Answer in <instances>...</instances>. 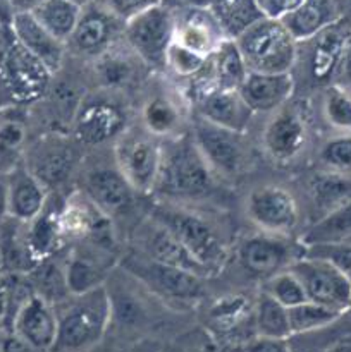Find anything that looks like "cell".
Here are the masks:
<instances>
[{"instance_id": "1", "label": "cell", "mask_w": 351, "mask_h": 352, "mask_svg": "<svg viewBox=\"0 0 351 352\" xmlns=\"http://www.w3.org/2000/svg\"><path fill=\"white\" fill-rule=\"evenodd\" d=\"M57 340L52 352H89L105 337L112 320V298L102 285L81 296H71L55 306Z\"/></svg>"}, {"instance_id": "2", "label": "cell", "mask_w": 351, "mask_h": 352, "mask_svg": "<svg viewBox=\"0 0 351 352\" xmlns=\"http://www.w3.org/2000/svg\"><path fill=\"white\" fill-rule=\"evenodd\" d=\"M217 175L206 164L191 134L164 144L160 177L155 192L171 199H203L213 192Z\"/></svg>"}, {"instance_id": "3", "label": "cell", "mask_w": 351, "mask_h": 352, "mask_svg": "<svg viewBox=\"0 0 351 352\" xmlns=\"http://www.w3.org/2000/svg\"><path fill=\"white\" fill-rule=\"evenodd\" d=\"M248 72L288 74L292 72L298 55V41L282 21L262 17L236 38Z\"/></svg>"}, {"instance_id": "4", "label": "cell", "mask_w": 351, "mask_h": 352, "mask_svg": "<svg viewBox=\"0 0 351 352\" xmlns=\"http://www.w3.org/2000/svg\"><path fill=\"white\" fill-rule=\"evenodd\" d=\"M52 81L54 74L7 30L0 45V95L7 96V103L17 107L38 102L47 95Z\"/></svg>"}, {"instance_id": "5", "label": "cell", "mask_w": 351, "mask_h": 352, "mask_svg": "<svg viewBox=\"0 0 351 352\" xmlns=\"http://www.w3.org/2000/svg\"><path fill=\"white\" fill-rule=\"evenodd\" d=\"M151 219L171 230L179 243L189 251V254L209 272V275L217 274L226 267L229 258L226 243L219 232L200 215L179 206H162L155 210Z\"/></svg>"}, {"instance_id": "6", "label": "cell", "mask_w": 351, "mask_h": 352, "mask_svg": "<svg viewBox=\"0 0 351 352\" xmlns=\"http://www.w3.org/2000/svg\"><path fill=\"white\" fill-rule=\"evenodd\" d=\"M162 160L164 144L145 129H126L114 143V165L136 195H153Z\"/></svg>"}, {"instance_id": "7", "label": "cell", "mask_w": 351, "mask_h": 352, "mask_svg": "<svg viewBox=\"0 0 351 352\" xmlns=\"http://www.w3.org/2000/svg\"><path fill=\"white\" fill-rule=\"evenodd\" d=\"M174 34L176 14L165 3L145 10L124 26V41L150 69H165V58L174 43Z\"/></svg>"}, {"instance_id": "8", "label": "cell", "mask_w": 351, "mask_h": 352, "mask_svg": "<svg viewBox=\"0 0 351 352\" xmlns=\"http://www.w3.org/2000/svg\"><path fill=\"white\" fill-rule=\"evenodd\" d=\"M308 138L310 120L305 100H289L270 113L262 134V144L272 162L289 165L305 150Z\"/></svg>"}, {"instance_id": "9", "label": "cell", "mask_w": 351, "mask_h": 352, "mask_svg": "<svg viewBox=\"0 0 351 352\" xmlns=\"http://www.w3.org/2000/svg\"><path fill=\"white\" fill-rule=\"evenodd\" d=\"M126 129V110L109 91L83 96L71 122L72 138L85 146L116 141Z\"/></svg>"}, {"instance_id": "10", "label": "cell", "mask_w": 351, "mask_h": 352, "mask_svg": "<svg viewBox=\"0 0 351 352\" xmlns=\"http://www.w3.org/2000/svg\"><path fill=\"white\" fill-rule=\"evenodd\" d=\"M191 138L217 177H237L246 167L248 150L244 134L233 133L196 117L193 120Z\"/></svg>"}, {"instance_id": "11", "label": "cell", "mask_w": 351, "mask_h": 352, "mask_svg": "<svg viewBox=\"0 0 351 352\" xmlns=\"http://www.w3.org/2000/svg\"><path fill=\"white\" fill-rule=\"evenodd\" d=\"M350 38V24L344 21H337L336 24L326 28L315 36L299 41L296 65L299 64V67H303L310 82L327 85L337 76L341 58H343L344 48H346Z\"/></svg>"}, {"instance_id": "12", "label": "cell", "mask_w": 351, "mask_h": 352, "mask_svg": "<svg viewBox=\"0 0 351 352\" xmlns=\"http://www.w3.org/2000/svg\"><path fill=\"white\" fill-rule=\"evenodd\" d=\"M246 215L260 232L292 237L299 226V206L292 192L279 184L255 188L246 198Z\"/></svg>"}, {"instance_id": "13", "label": "cell", "mask_w": 351, "mask_h": 352, "mask_svg": "<svg viewBox=\"0 0 351 352\" xmlns=\"http://www.w3.org/2000/svg\"><path fill=\"white\" fill-rule=\"evenodd\" d=\"M305 246L292 237L257 232L244 237L237 248V258L246 272L262 280L289 270L303 256Z\"/></svg>"}, {"instance_id": "14", "label": "cell", "mask_w": 351, "mask_h": 352, "mask_svg": "<svg viewBox=\"0 0 351 352\" xmlns=\"http://www.w3.org/2000/svg\"><path fill=\"white\" fill-rule=\"evenodd\" d=\"M126 24L98 0L83 7L78 24L67 40V54L95 60L124 38Z\"/></svg>"}, {"instance_id": "15", "label": "cell", "mask_w": 351, "mask_h": 352, "mask_svg": "<svg viewBox=\"0 0 351 352\" xmlns=\"http://www.w3.org/2000/svg\"><path fill=\"white\" fill-rule=\"evenodd\" d=\"M289 270L298 277L308 301L343 313L351 308V282L329 261L303 254Z\"/></svg>"}, {"instance_id": "16", "label": "cell", "mask_w": 351, "mask_h": 352, "mask_svg": "<svg viewBox=\"0 0 351 352\" xmlns=\"http://www.w3.org/2000/svg\"><path fill=\"white\" fill-rule=\"evenodd\" d=\"M23 164L50 191L71 177L74 168V150L64 134H45L24 150Z\"/></svg>"}, {"instance_id": "17", "label": "cell", "mask_w": 351, "mask_h": 352, "mask_svg": "<svg viewBox=\"0 0 351 352\" xmlns=\"http://www.w3.org/2000/svg\"><path fill=\"white\" fill-rule=\"evenodd\" d=\"M124 268L133 277L143 282L148 289L157 292L158 296H167L172 299H182V301H193L203 294V280L205 278L196 277L188 272L178 270V268L165 267L145 258H126Z\"/></svg>"}, {"instance_id": "18", "label": "cell", "mask_w": 351, "mask_h": 352, "mask_svg": "<svg viewBox=\"0 0 351 352\" xmlns=\"http://www.w3.org/2000/svg\"><path fill=\"white\" fill-rule=\"evenodd\" d=\"M57 330L55 306L33 292L17 311L9 333L17 336L38 352H52L57 340Z\"/></svg>"}, {"instance_id": "19", "label": "cell", "mask_w": 351, "mask_h": 352, "mask_svg": "<svg viewBox=\"0 0 351 352\" xmlns=\"http://www.w3.org/2000/svg\"><path fill=\"white\" fill-rule=\"evenodd\" d=\"M50 198V191L19 164L6 174V215L19 223L36 219Z\"/></svg>"}, {"instance_id": "20", "label": "cell", "mask_w": 351, "mask_h": 352, "mask_svg": "<svg viewBox=\"0 0 351 352\" xmlns=\"http://www.w3.org/2000/svg\"><path fill=\"white\" fill-rule=\"evenodd\" d=\"M9 31L17 43L41 62L52 74H58L67 57L65 43L52 36L33 14H14Z\"/></svg>"}, {"instance_id": "21", "label": "cell", "mask_w": 351, "mask_h": 352, "mask_svg": "<svg viewBox=\"0 0 351 352\" xmlns=\"http://www.w3.org/2000/svg\"><path fill=\"white\" fill-rule=\"evenodd\" d=\"M176 14L174 43L195 52V54L210 57L224 40L222 30L217 24L215 17L202 7H181L172 9Z\"/></svg>"}, {"instance_id": "22", "label": "cell", "mask_w": 351, "mask_h": 352, "mask_svg": "<svg viewBox=\"0 0 351 352\" xmlns=\"http://www.w3.org/2000/svg\"><path fill=\"white\" fill-rule=\"evenodd\" d=\"M81 191L109 219L126 212L136 196L116 165L114 168H95L88 172Z\"/></svg>"}, {"instance_id": "23", "label": "cell", "mask_w": 351, "mask_h": 352, "mask_svg": "<svg viewBox=\"0 0 351 352\" xmlns=\"http://www.w3.org/2000/svg\"><path fill=\"white\" fill-rule=\"evenodd\" d=\"M296 91V79L292 72L288 74H258L248 72L246 79L241 85L240 95L251 112L274 113L284 107Z\"/></svg>"}, {"instance_id": "24", "label": "cell", "mask_w": 351, "mask_h": 352, "mask_svg": "<svg viewBox=\"0 0 351 352\" xmlns=\"http://www.w3.org/2000/svg\"><path fill=\"white\" fill-rule=\"evenodd\" d=\"M143 251L145 256L165 267L178 268L202 278L209 277V272L189 254L178 237L153 219L148 222V229L143 230Z\"/></svg>"}, {"instance_id": "25", "label": "cell", "mask_w": 351, "mask_h": 352, "mask_svg": "<svg viewBox=\"0 0 351 352\" xmlns=\"http://www.w3.org/2000/svg\"><path fill=\"white\" fill-rule=\"evenodd\" d=\"M198 117L213 126L224 127L233 133L244 134L255 113L241 98L240 91H220L213 89L196 102Z\"/></svg>"}, {"instance_id": "26", "label": "cell", "mask_w": 351, "mask_h": 352, "mask_svg": "<svg viewBox=\"0 0 351 352\" xmlns=\"http://www.w3.org/2000/svg\"><path fill=\"white\" fill-rule=\"evenodd\" d=\"M61 206L62 201L50 196L40 215L31 220L30 223H24L26 226V230L23 234L24 246H26V251L34 267L41 261L50 260L55 251L64 243L61 229H58Z\"/></svg>"}, {"instance_id": "27", "label": "cell", "mask_w": 351, "mask_h": 352, "mask_svg": "<svg viewBox=\"0 0 351 352\" xmlns=\"http://www.w3.org/2000/svg\"><path fill=\"white\" fill-rule=\"evenodd\" d=\"M141 124L143 129L157 140H174L182 136L184 109L176 96L169 93H155L143 103Z\"/></svg>"}, {"instance_id": "28", "label": "cell", "mask_w": 351, "mask_h": 352, "mask_svg": "<svg viewBox=\"0 0 351 352\" xmlns=\"http://www.w3.org/2000/svg\"><path fill=\"white\" fill-rule=\"evenodd\" d=\"M95 74L107 91H120L133 85L138 76V64H143L123 40L95 58ZM145 65V64H143Z\"/></svg>"}, {"instance_id": "29", "label": "cell", "mask_w": 351, "mask_h": 352, "mask_svg": "<svg viewBox=\"0 0 351 352\" xmlns=\"http://www.w3.org/2000/svg\"><path fill=\"white\" fill-rule=\"evenodd\" d=\"M282 24L296 41H305L341 21L334 0H303L298 9L282 17Z\"/></svg>"}, {"instance_id": "30", "label": "cell", "mask_w": 351, "mask_h": 352, "mask_svg": "<svg viewBox=\"0 0 351 352\" xmlns=\"http://www.w3.org/2000/svg\"><path fill=\"white\" fill-rule=\"evenodd\" d=\"M206 71H209L213 89L240 91L241 85L248 76V69L236 41L224 40L217 47V50L206 58Z\"/></svg>"}, {"instance_id": "31", "label": "cell", "mask_w": 351, "mask_h": 352, "mask_svg": "<svg viewBox=\"0 0 351 352\" xmlns=\"http://www.w3.org/2000/svg\"><path fill=\"white\" fill-rule=\"evenodd\" d=\"M308 195L312 206L317 210V219H320L351 201V175L323 168L310 177Z\"/></svg>"}, {"instance_id": "32", "label": "cell", "mask_w": 351, "mask_h": 352, "mask_svg": "<svg viewBox=\"0 0 351 352\" xmlns=\"http://www.w3.org/2000/svg\"><path fill=\"white\" fill-rule=\"evenodd\" d=\"M64 275L71 296H81L105 285L107 267L88 251H74L65 260Z\"/></svg>"}, {"instance_id": "33", "label": "cell", "mask_w": 351, "mask_h": 352, "mask_svg": "<svg viewBox=\"0 0 351 352\" xmlns=\"http://www.w3.org/2000/svg\"><path fill=\"white\" fill-rule=\"evenodd\" d=\"M351 237V201L339 208L332 210L327 215L313 220L308 229L299 236L303 246L313 244L346 243Z\"/></svg>"}, {"instance_id": "34", "label": "cell", "mask_w": 351, "mask_h": 352, "mask_svg": "<svg viewBox=\"0 0 351 352\" xmlns=\"http://www.w3.org/2000/svg\"><path fill=\"white\" fill-rule=\"evenodd\" d=\"M255 337L289 340L292 337L289 325V309L258 291L253 309Z\"/></svg>"}, {"instance_id": "35", "label": "cell", "mask_w": 351, "mask_h": 352, "mask_svg": "<svg viewBox=\"0 0 351 352\" xmlns=\"http://www.w3.org/2000/svg\"><path fill=\"white\" fill-rule=\"evenodd\" d=\"M255 299L244 294H227L215 299L209 309V322L213 330L231 333L248 320H253Z\"/></svg>"}, {"instance_id": "36", "label": "cell", "mask_w": 351, "mask_h": 352, "mask_svg": "<svg viewBox=\"0 0 351 352\" xmlns=\"http://www.w3.org/2000/svg\"><path fill=\"white\" fill-rule=\"evenodd\" d=\"M31 14L52 36L67 43L81 16V7L69 0H45Z\"/></svg>"}, {"instance_id": "37", "label": "cell", "mask_w": 351, "mask_h": 352, "mask_svg": "<svg viewBox=\"0 0 351 352\" xmlns=\"http://www.w3.org/2000/svg\"><path fill=\"white\" fill-rule=\"evenodd\" d=\"M31 274V289L34 294L43 298L45 301L50 302L52 306H58L71 298L65 284L64 267L57 265L50 260H45L38 263Z\"/></svg>"}, {"instance_id": "38", "label": "cell", "mask_w": 351, "mask_h": 352, "mask_svg": "<svg viewBox=\"0 0 351 352\" xmlns=\"http://www.w3.org/2000/svg\"><path fill=\"white\" fill-rule=\"evenodd\" d=\"M343 311L327 308L313 301H305L301 305L289 309V325L291 333L295 336H308V333L320 332L323 329H329L330 325L337 322L343 316Z\"/></svg>"}, {"instance_id": "39", "label": "cell", "mask_w": 351, "mask_h": 352, "mask_svg": "<svg viewBox=\"0 0 351 352\" xmlns=\"http://www.w3.org/2000/svg\"><path fill=\"white\" fill-rule=\"evenodd\" d=\"M322 113L332 129L343 134H351V93L343 86H326L322 96Z\"/></svg>"}, {"instance_id": "40", "label": "cell", "mask_w": 351, "mask_h": 352, "mask_svg": "<svg viewBox=\"0 0 351 352\" xmlns=\"http://www.w3.org/2000/svg\"><path fill=\"white\" fill-rule=\"evenodd\" d=\"M28 140L26 122L17 116L0 117V164L7 162L12 170L23 162H17V157L23 158L24 144Z\"/></svg>"}, {"instance_id": "41", "label": "cell", "mask_w": 351, "mask_h": 352, "mask_svg": "<svg viewBox=\"0 0 351 352\" xmlns=\"http://www.w3.org/2000/svg\"><path fill=\"white\" fill-rule=\"evenodd\" d=\"M258 291L264 292L265 296L272 298L288 309L308 301L305 291H303V285L299 284L298 277L291 270H284L262 280Z\"/></svg>"}, {"instance_id": "42", "label": "cell", "mask_w": 351, "mask_h": 352, "mask_svg": "<svg viewBox=\"0 0 351 352\" xmlns=\"http://www.w3.org/2000/svg\"><path fill=\"white\" fill-rule=\"evenodd\" d=\"M319 160L326 170L351 174V134H341L327 141L319 151Z\"/></svg>"}, {"instance_id": "43", "label": "cell", "mask_w": 351, "mask_h": 352, "mask_svg": "<svg viewBox=\"0 0 351 352\" xmlns=\"http://www.w3.org/2000/svg\"><path fill=\"white\" fill-rule=\"evenodd\" d=\"M206 58L209 57H203V55L195 54V52L188 50L181 45L172 43L167 52V58H165V69H169L178 78L189 81L202 71Z\"/></svg>"}, {"instance_id": "44", "label": "cell", "mask_w": 351, "mask_h": 352, "mask_svg": "<svg viewBox=\"0 0 351 352\" xmlns=\"http://www.w3.org/2000/svg\"><path fill=\"white\" fill-rule=\"evenodd\" d=\"M303 254L329 261L351 282V243L313 244V246H305Z\"/></svg>"}, {"instance_id": "45", "label": "cell", "mask_w": 351, "mask_h": 352, "mask_svg": "<svg viewBox=\"0 0 351 352\" xmlns=\"http://www.w3.org/2000/svg\"><path fill=\"white\" fill-rule=\"evenodd\" d=\"M98 2L102 3L107 10H110L117 19H120L126 24L127 21L140 16L145 10L164 3V0H98Z\"/></svg>"}, {"instance_id": "46", "label": "cell", "mask_w": 351, "mask_h": 352, "mask_svg": "<svg viewBox=\"0 0 351 352\" xmlns=\"http://www.w3.org/2000/svg\"><path fill=\"white\" fill-rule=\"evenodd\" d=\"M255 2H257L258 9L264 14V17L281 21L282 17H286L292 10L298 9L303 3V0H255Z\"/></svg>"}, {"instance_id": "47", "label": "cell", "mask_w": 351, "mask_h": 352, "mask_svg": "<svg viewBox=\"0 0 351 352\" xmlns=\"http://www.w3.org/2000/svg\"><path fill=\"white\" fill-rule=\"evenodd\" d=\"M243 352H295L289 346V340L265 339V337H255L244 346Z\"/></svg>"}, {"instance_id": "48", "label": "cell", "mask_w": 351, "mask_h": 352, "mask_svg": "<svg viewBox=\"0 0 351 352\" xmlns=\"http://www.w3.org/2000/svg\"><path fill=\"white\" fill-rule=\"evenodd\" d=\"M337 79L339 82L336 85L343 86V88H351V38L348 41L346 48H344V54L343 58H341V65H339V71H337Z\"/></svg>"}, {"instance_id": "49", "label": "cell", "mask_w": 351, "mask_h": 352, "mask_svg": "<svg viewBox=\"0 0 351 352\" xmlns=\"http://www.w3.org/2000/svg\"><path fill=\"white\" fill-rule=\"evenodd\" d=\"M0 347H2V352H38L14 333H3L0 337Z\"/></svg>"}, {"instance_id": "50", "label": "cell", "mask_w": 351, "mask_h": 352, "mask_svg": "<svg viewBox=\"0 0 351 352\" xmlns=\"http://www.w3.org/2000/svg\"><path fill=\"white\" fill-rule=\"evenodd\" d=\"M45 0H10V9L14 14H31L36 7H40Z\"/></svg>"}, {"instance_id": "51", "label": "cell", "mask_w": 351, "mask_h": 352, "mask_svg": "<svg viewBox=\"0 0 351 352\" xmlns=\"http://www.w3.org/2000/svg\"><path fill=\"white\" fill-rule=\"evenodd\" d=\"M334 3H336L341 21L351 26V0H334Z\"/></svg>"}, {"instance_id": "52", "label": "cell", "mask_w": 351, "mask_h": 352, "mask_svg": "<svg viewBox=\"0 0 351 352\" xmlns=\"http://www.w3.org/2000/svg\"><path fill=\"white\" fill-rule=\"evenodd\" d=\"M69 2H72V3H76V6L78 7H86V6H89V3L92 2H95V0H69Z\"/></svg>"}, {"instance_id": "53", "label": "cell", "mask_w": 351, "mask_h": 352, "mask_svg": "<svg viewBox=\"0 0 351 352\" xmlns=\"http://www.w3.org/2000/svg\"><path fill=\"white\" fill-rule=\"evenodd\" d=\"M7 30H9V28H3L2 24H0V45H2V43H3V40H6Z\"/></svg>"}, {"instance_id": "54", "label": "cell", "mask_w": 351, "mask_h": 352, "mask_svg": "<svg viewBox=\"0 0 351 352\" xmlns=\"http://www.w3.org/2000/svg\"><path fill=\"white\" fill-rule=\"evenodd\" d=\"M3 265H6V258H3L2 243H0V272H3Z\"/></svg>"}, {"instance_id": "55", "label": "cell", "mask_w": 351, "mask_h": 352, "mask_svg": "<svg viewBox=\"0 0 351 352\" xmlns=\"http://www.w3.org/2000/svg\"><path fill=\"white\" fill-rule=\"evenodd\" d=\"M337 352H351V349H341V351H337Z\"/></svg>"}, {"instance_id": "56", "label": "cell", "mask_w": 351, "mask_h": 352, "mask_svg": "<svg viewBox=\"0 0 351 352\" xmlns=\"http://www.w3.org/2000/svg\"><path fill=\"white\" fill-rule=\"evenodd\" d=\"M346 243H351V237H350V239H348V241H346Z\"/></svg>"}, {"instance_id": "57", "label": "cell", "mask_w": 351, "mask_h": 352, "mask_svg": "<svg viewBox=\"0 0 351 352\" xmlns=\"http://www.w3.org/2000/svg\"><path fill=\"white\" fill-rule=\"evenodd\" d=\"M0 352H2V347H0Z\"/></svg>"}]
</instances>
